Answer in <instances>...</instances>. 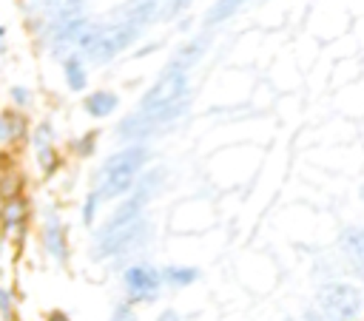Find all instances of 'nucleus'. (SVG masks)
<instances>
[{
  "mask_svg": "<svg viewBox=\"0 0 364 321\" xmlns=\"http://www.w3.org/2000/svg\"><path fill=\"white\" fill-rule=\"evenodd\" d=\"M63 77H65L68 91H77V94L85 91V85H88V68H85V60L77 51H71V54L63 57Z\"/></svg>",
  "mask_w": 364,
  "mask_h": 321,
  "instance_id": "obj_10",
  "label": "nucleus"
},
{
  "mask_svg": "<svg viewBox=\"0 0 364 321\" xmlns=\"http://www.w3.org/2000/svg\"><path fill=\"white\" fill-rule=\"evenodd\" d=\"M193 0H162V11H159V20H171L176 17L182 9H188Z\"/></svg>",
  "mask_w": 364,
  "mask_h": 321,
  "instance_id": "obj_20",
  "label": "nucleus"
},
{
  "mask_svg": "<svg viewBox=\"0 0 364 321\" xmlns=\"http://www.w3.org/2000/svg\"><path fill=\"white\" fill-rule=\"evenodd\" d=\"M0 273H3V267H0Z\"/></svg>",
  "mask_w": 364,
  "mask_h": 321,
  "instance_id": "obj_27",
  "label": "nucleus"
},
{
  "mask_svg": "<svg viewBox=\"0 0 364 321\" xmlns=\"http://www.w3.org/2000/svg\"><path fill=\"white\" fill-rule=\"evenodd\" d=\"M28 199L26 196H14L9 202L0 205V230L9 241H23L26 230H28Z\"/></svg>",
  "mask_w": 364,
  "mask_h": 321,
  "instance_id": "obj_6",
  "label": "nucleus"
},
{
  "mask_svg": "<svg viewBox=\"0 0 364 321\" xmlns=\"http://www.w3.org/2000/svg\"><path fill=\"white\" fill-rule=\"evenodd\" d=\"M11 310H14V295H11V290L0 287V315L11 318Z\"/></svg>",
  "mask_w": 364,
  "mask_h": 321,
  "instance_id": "obj_23",
  "label": "nucleus"
},
{
  "mask_svg": "<svg viewBox=\"0 0 364 321\" xmlns=\"http://www.w3.org/2000/svg\"><path fill=\"white\" fill-rule=\"evenodd\" d=\"M111 321H139V318H136V312H134V307L128 301H119L114 307V312H111Z\"/></svg>",
  "mask_w": 364,
  "mask_h": 321,
  "instance_id": "obj_22",
  "label": "nucleus"
},
{
  "mask_svg": "<svg viewBox=\"0 0 364 321\" xmlns=\"http://www.w3.org/2000/svg\"><path fill=\"white\" fill-rule=\"evenodd\" d=\"M6 51H9V40H6V28L0 26V57H3Z\"/></svg>",
  "mask_w": 364,
  "mask_h": 321,
  "instance_id": "obj_26",
  "label": "nucleus"
},
{
  "mask_svg": "<svg viewBox=\"0 0 364 321\" xmlns=\"http://www.w3.org/2000/svg\"><path fill=\"white\" fill-rule=\"evenodd\" d=\"M34 153H37V165H40V173H43V176H54V173L60 170L63 159H60V153H57V145H54V148L34 151Z\"/></svg>",
  "mask_w": 364,
  "mask_h": 321,
  "instance_id": "obj_17",
  "label": "nucleus"
},
{
  "mask_svg": "<svg viewBox=\"0 0 364 321\" xmlns=\"http://www.w3.org/2000/svg\"><path fill=\"white\" fill-rule=\"evenodd\" d=\"M139 31L142 28H136L134 23L119 20V17H114L108 23H91L88 20V26L82 28V34H80V40H77L74 48H77V54L82 60H91L97 65H105L114 57H119L139 37Z\"/></svg>",
  "mask_w": 364,
  "mask_h": 321,
  "instance_id": "obj_2",
  "label": "nucleus"
},
{
  "mask_svg": "<svg viewBox=\"0 0 364 321\" xmlns=\"http://www.w3.org/2000/svg\"><path fill=\"white\" fill-rule=\"evenodd\" d=\"M28 134V119L20 111H3L0 114V142L3 145H14L20 139H26Z\"/></svg>",
  "mask_w": 364,
  "mask_h": 321,
  "instance_id": "obj_11",
  "label": "nucleus"
},
{
  "mask_svg": "<svg viewBox=\"0 0 364 321\" xmlns=\"http://www.w3.org/2000/svg\"><path fill=\"white\" fill-rule=\"evenodd\" d=\"M97 139H100V134L97 131H88V134H82L80 139H74V153L80 156V159H88L94 151H97Z\"/></svg>",
  "mask_w": 364,
  "mask_h": 321,
  "instance_id": "obj_19",
  "label": "nucleus"
},
{
  "mask_svg": "<svg viewBox=\"0 0 364 321\" xmlns=\"http://www.w3.org/2000/svg\"><path fill=\"white\" fill-rule=\"evenodd\" d=\"M100 205H102V199H100V193L91 187V190L85 193V202H82V224H85V227H91V224L97 222Z\"/></svg>",
  "mask_w": 364,
  "mask_h": 321,
  "instance_id": "obj_18",
  "label": "nucleus"
},
{
  "mask_svg": "<svg viewBox=\"0 0 364 321\" xmlns=\"http://www.w3.org/2000/svg\"><path fill=\"white\" fill-rule=\"evenodd\" d=\"M40 239H43L46 256H48L54 264L65 267V264H68V233H65V224H63L60 213L51 210V207H48L46 216H43V233H40Z\"/></svg>",
  "mask_w": 364,
  "mask_h": 321,
  "instance_id": "obj_5",
  "label": "nucleus"
},
{
  "mask_svg": "<svg viewBox=\"0 0 364 321\" xmlns=\"http://www.w3.org/2000/svg\"><path fill=\"white\" fill-rule=\"evenodd\" d=\"M159 276H162V284L176 287V290L191 287V284L199 281V270L191 267V264H165V267L159 270Z\"/></svg>",
  "mask_w": 364,
  "mask_h": 321,
  "instance_id": "obj_13",
  "label": "nucleus"
},
{
  "mask_svg": "<svg viewBox=\"0 0 364 321\" xmlns=\"http://www.w3.org/2000/svg\"><path fill=\"white\" fill-rule=\"evenodd\" d=\"M9 97H11V102H14L17 108H28V105H31V91H28L26 85H11V88H9Z\"/></svg>",
  "mask_w": 364,
  "mask_h": 321,
  "instance_id": "obj_21",
  "label": "nucleus"
},
{
  "mask_svg": "<svg viewBox=\"0 0 364 321\" xmlns=\"http://www.w3.org/2000/svg\"><path fill=\"white\" fill-rule=\"evenodd\" d=\"M208 37H196V40H191L188 45H182L173 57H171V68H179V71H191L202 57H205V51H208Z\"/></svg>",
  "mask_w": 364,
  "mask_h": 321,
  "instance_id": "obj_12",
  "label": "nucleus"
},
{
  "mask_svg": "<svg viewBox=\"0 0 364 321\" xmlns=\"http://www.w3.org/2000/svg\"><path fill=\"white\" fill-rule=\"evenodd\" d=\"M245 3H247V0H213V6H210L208 14H205V23H208L210 28L219 26V23H225V20H230Z\"/></svg>",
  "mask_w": 364,
  "mask_h": 321,
  "instance_id": "obj_15",
  "label": "nucleus"
},
{
  "mask_svg": "<svg viewBox=\"0 0 364 321\" xmlns=\"http://www.w3.org/2000/svg\"><path fill=\"white\" fill-rule=\"evenodd\" d=\"M151 159V151L145 142H134L119 148L117 153H111L102 168L97 170V185L94 190L100 193L102 202H114V199H125L134 187V182L139 179V173L145 170Z\"/></svg>",
  "mask_w": 364,
  "mask_h": 321,
  "instance_id": "obj_1",
  "label": "nucleus"
},
{
  "mask_svg": "<svg viewBox=\"0 0 364 321\" xmlns=\"http://www.w3.org/2000/svg\"><path fill=\"white\" fill-rule=\"evenodd\" d=\"M46 321H71V318H68V315H65V312H63V310H51V312H48V318H46Z\"/></svg>",
  "mask_w": 364,
  "mask_h": 321,
  "instance_id": "obj_25",
  "label": "nucleus"
},
{
  "mask_svg": "<svg viewBox=\"0 0 364 321\" xmlns=\"http://www.w3.org/2000/svg\"><path fill=\"white\" fill-rule=\"evenodd\" d=\"M0 205H3V202H0Z\"/></svg>",
  "mask_w": 364,
  "mask_h": 321,
  "instance_id": "obj_28",
  "label": "nucleus"
},
{
  "mask_svg": "<svg viewBox=\"0 0 364 321\" xmlns=\"http://www.w3.org/2000/svg\"><path fill=\"white\" fill-rule=\"evenodd\" d=\"M156 321H182V315H179L176 310H171V307H168V310H162V312L156 315Z\"/></svg>",
  "mask_w": 364,
  "mask_h": 321,
  "instance_id": "obj_24",
  "label": "nucleus"
},
{
  "mask_svg": "<svg viewBox=\"0 0 364 321\" xmlns=\"http://www.w3.org/2000/svg\"><path fill=\"white\" fill-rule=\"evenodd\" d=\"M313 310L321 315V321H358L364 293L350 281H324L316 290Z\"/></svg>",
  "mask_w": 364,
  "mask_h": 321,
  "instance_id": "obj_3",
  "label": "nucleus"
},
{
  "mask_svg": "<svg viewBox=\"0 0 364 321\" xmlns=\"http://www.w3.org/2000/svg\"><path fill=\"white\" fill-rule=\"evenodd\" d=\"M159 11H162V0H128L122 9H119V20H128L134 23L136 28L159 20Z\"/></svg>",
  "mask_w": 364,
  "mask_h": 321,
  "instance_id": "obj_8",
  "label": "nucleus"
},
{
  "mask_svg": "<svg viewBox=\"0 0 364 321\" xmlns=\"http://www.w3.org/2000/svg\"><path fill=\"white\" fill-rule=\"evenodd\" d=\"M28 139H31V148H34V151L54 148V145H57V131H54V125H51L48 119H43V122L34 125V131H31Z\"/></svg>",
  "mask_w": 364,
  "mask_h": 321,
  "instance_id": "obj_16",
  "label": "nucleus"
},
{
  "mask_svg": "<svg viewBox=\"0 0 364 321\" xmlns=\"http://www.w3.org/2000/svg\"><path fill=\"white\" fill-rule=\"evenodd\" d=\"M14 196H23V176L14 165L0 168V202H9Z\"/></svg>",
  "mask_w": 364,
  "mask_h": 321,
  "instance_id": "obj_14",
  "label": "nucleus"
},
{
  "mask_svg": "<svg viewBox=\"0 0 364 321\" xmlns=\"http://www.w3.org/2000/svg\"><path fill=\"white\" fill-rule=\"evenodd\" d=\"M338 250H341L347 267L358 278H364V227H358V224L344 227L338 236Z\"/></svg>",
  "mask_w": 364,
  "mask_h": 321,
  "instance_id": "obj_7",
  "label": "nucleus"
},
{
  "mask_svg": "<svg viewBox=\"0 0 364 321\" xmlns=\"http://www.w3.org/2000/svg\"><path fill=\"white\" fill-rule=\"evenodd\" d=\"M119 105V97L114 91H91L88 97H82V111L91 116V119H105L117 111Z\"/></svg>",
  "mask_w": 364,
  "mask_h": 321,
  "instance_id": "obj_9",
  "label": "nucleus"
},
{
  "mask_svg": "<svg viewBox=\"0 0 364 321\" xmlns=\"http://www.w3.org/2000/svg\"><path fill=\"white\" fill-rule=\"evenodd\" d=\"M122 287H125V295H128V304H151L156 301L159 290L165 287L162 284V276H159V267L148 264V261H134L122 270Z\"/></svg>",
  "mask_w": 364,
  "mask_h": 321,
  "instance_id": "obj_4",
  "label": "nucleus"
}]
</instances>
